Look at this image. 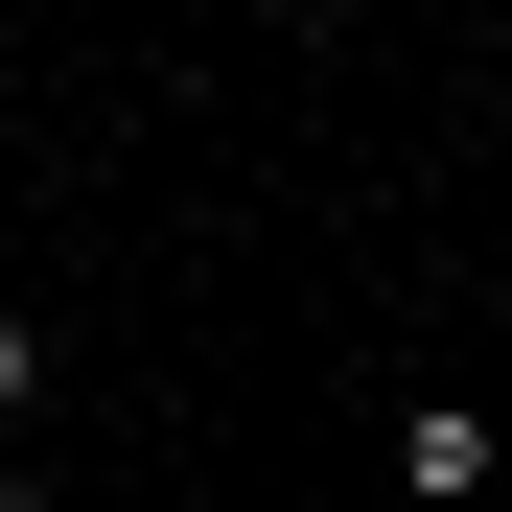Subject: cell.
Segmentation results:
<instances>
[{"instance_id":"obj_1","label":"cell","mask_w":512,"mask_h":512,"mask_svg":"<svg viewBox=\"0 0 512 512\" xmlns=\"http://www.w3.org/2000/svg\"><path fill=\"white\" fill-rule=\"evenodd\" d=\"M489 489H512V419L489 396H419L396 419V512H489Z\"/></svg>"},{"instance_id":"obj_2","label":"cell","mask_w":512,"mask_h":512,"mask_svg":"<svg viewBox=\"0 0 512 512\" xmlns=\"http://www.w3.org/2000/svg\"><path fill=\"white\" fill-rule=\"evenodd\" d=\"M24 396H47V326H24V303H0V419H24Z\"/></svg>"}]
</instances>
